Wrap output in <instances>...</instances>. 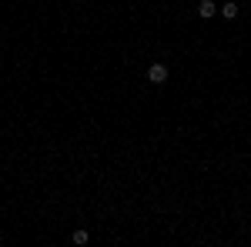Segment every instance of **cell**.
Returning <instances> with one entry per match:
<instances>
[{"label": "cell", "instance_id": "cell-1", "mask_svg": "<svg viewBox=\"0 0 251 247\" xmlns=\"http://www.w3.org/2000/svg\"><path fill=\"white\" fill-rule=\"evenodd\" d=\"M168 77H171L168 64H151V67H148V80H151V84H164Z\"/></svg>", "mask_w": 251, "mask_h": 247}, {"label": "cell", "instance_id": "cell-2", "mask_svg": "<svg viewBox=\"0 0 251 247\" xmlns=\"http://www.w3.org/2000/svg\"><path fill=\"white\" fill-rule=\"evenodd\" d=\"M214 14H218V3L214 0H198V17L201 20H211Z\"/></svg>", "mask_w": 251, "mask_h": 247}, {"label": "cell", "instance_id": "cell-3", "mask_svg": "<svg viewBox=\"0 0 251 247\" xmlns=\"http://www.w3.org/2000/svg\"><path fill=\"white\" fill-rule=\"evenodd\" d=\"M218 14H221L225 20H234L238 14H241V7H238L234 0H225V7H218Z\"/></svg>", "mask_w": 251, "mask_h": 247}, {"label": "cell", "instance_id": "cell-4", "mask_svg": "<svg viewBox=\"0 0 251 247\" xmlns=\"http://www.w3.org/2000/svg\"><path fill=\"white\" fill-rule=\"evenodd\" d=\"M71 241H74V244H87V241H91V230H84V227H80V230H74V237H71Z\"/></svg>", "mask_w": 251, "mask_h": 247}]
</instances>
